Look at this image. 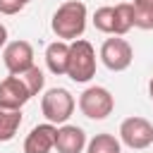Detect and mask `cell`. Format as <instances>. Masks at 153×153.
<instances>
[{
  "instance_id": "6da1fadb",
  "label": "cell",
  "mask_w": 153,
  "mask_h": 153,
  "mask_svg": "<svg viewBox=\"0 0 153 153\" xmlns=\"http://www.w3.org/2000/svg\"><path fill=\"white\" fill-rule=\"evenodd\" d=\"M86 19H88L86 5L81 0H67L55 10L50 29L60 41H76L86 29Z\"/></svg>"
},
{
  "instance_id": "7a4b0ae2",
  "label": "cell",
  "mask_w": 153,
  "mask_h": 153,
  "mask_svg": "<svg viewBox=\"0 0 153 153\" xmlns=\"http://www.w3.org/2000/svg\"><path fill=\"white\" fill-rule=\"evenodd\" d=\"M67 76L76 84H86L96 76V50L88 41L76 38L69 43V62H67Z\"/></svg>"
},
{
  "instance_id": "3957f363",
  "label": "cell",
  "mask_w": 153,
  "mask_h": 153,
  "mask_svg": "<svg viewBox=\"0 0 153 153\" xmlns=\"http://www.w3.org/2000/svg\"><path fill=\"white\" fill-rule=\"evenodd\" d=\"M74 105H76V103H74V96H72L67 88H60V86L48 88V91L43 93V98H41V112H43L45 120L53 122V124H65V122L72 117Z\"/></svg>"
},
{
  "instance_id": "277c9868",
  "label": "cell",
  "mask_w": 153,
  "mask_h": 153,
  "mask_svg": "<svg viewBox=\"0 0 153 153\" xmlns=\"http://www.w3.org/2000/svg\"><path fill=\"white\" fill-rule=\"evenodd\" d=\"M79 110L88 120H105L115 110V98L105 86H88L79 96Z\"/></svg>"
},
{
  "instance_id": "5b68a950",
  "label": "cell",
  "mask_w": 153,
  "mask_h": 153,
  "mask_svg": "<svg viewBox=\"0 0 153 153\" xmlns=\"http://www.w3.org/2000/svg\"><path fill=\"white\" fill-rule=\"evenodd\" d=\"M120 141L134 151L148 148L153 143V124L146 117H127L120 124Z\"/></svg>"
},
{
  "instance_id": "8992f818",
  "label": "cell",
  "mask_w": 153,
  "mask_h": 153,
  "mask_svg": "<svg viewBox=\"0 0 153 153\" xmlns=\"http://www.w3.org/2000/svg\"><path fill=\"white\" fill-rule=\"evenodd\" d=\"M100 60L110 72H124L134 60V50L124 38L112 36L100 45Z\"/></svg>"
},
{
  "instance_id": "52a82bcc",
  "label": "cell",
  "mask_w": 153,
  "mask_h": 153,
  "mask_svg": "<svg viewBox=\"0 0 153 153\" xmlns=\"http://www.w3.org/2000/svg\"><path fill=\"white\" fill-rule=\"evenodd\" d=\"M2 62L10 74H24L33 67V48L29 41H10L2 48Z\"/></svg>"
},
{
  "instance_id": "ba28073f",
  "label": "cell",
  "mask_w": 153,
  "mask_h": 153,
  "mask_svg": "<svg viewBox=\"0 0 153 153\" xmlns=\"http://www.w3.org/2000/svg\"><path fill=\"white\" fill-rule=\"evenodd\" d=\"M29 100H31V93L19 74H10L7 79L0 81V108L22 110Z\"/></svg>"
},
{
  "instance_id": "9c48e42d",
  "label": "cell",
  "mask_w": 153,
  "mask_h": 153,
  "mask_svg": "<svg viewBox=\"0 0 153 153\" xmlns=\"http://www.w3.org/2000/svg\"><path fill=\"white\" fill-rule=\"evenodd\" d=\"M55 134L57 127L53 122L36 124L24 139V153H50L55 148Z\"/></svg>"
},
{
  "instance_id": "30bf717a",
  "label": "cell",
  "mask_w": 153,
  "mask_h": 153,
  "mask_svg": "<svg viewBox=\"0 0 153 153\" xmlns=\"http://www.w3.org/2000/svg\"><path fill=\"white\" fill-rule=\"evenodd\" d=\"M86 131L76 124H62L57 127V134H55V148L57 153H84L86 148Z\"/></svg>"
},
{
  "instance_id": "8fae6325",
  "label": "cell",
  "mask_w": 153,
  "mask_h": 153,
  "mask_svg": "<svg viewBox=\"0 0 153 153\" xmlns=\"http://www.w3.org/2000/svg\"><path fill=\"white\" fill-rule=\"evenodd\" d=\"M67 62H69V43L67 41H53L45 48V65L53 74L62 76L67 74Z\"/></svg>"
},
{
  "instance_id": "7c38bea8",
  "label": "cell",
  "mask_w": 153,
  "mask_h": 153,
  "mask_svg": "<svg viewBox=\"0 0 153 153\" xmlns=\"http://www.w3.org/2000/svg\"><path fill=\"white\" fill-rule=\"evenodd\" d=\"M22 127V110H7L0 108V143H7L14 139V134Z\"/></svg>"
},
{
  "instance_id": "4fadbf2b",
  "label": "cell",
  "mask_w": 153,
  "mask_h": 153,
  "mask_svg": "<svg viewBox=\"0 0 153 153\" xmlns=\"http://www.w3.org/2000/svg\"><path fill=\"white\" fill-rule=\"evenodd\" d=\"M86 153H122V141L112 134H96L86 143Z\"/></svg>"
},
{
  "instance_id": "5bb4252c",
  "label": "cell",
  "mask_w": 153,
  "mask_h": 153,
  "mask_svg": "<svg viewBox=\"0 0 153 153\" xmlns=\"http://www.w3.org/2000/svg\"><path fill=\"white\" fill-rule=\"evenodd\" d=\"M134 26V5L120 2L115 5V36H124Z\"/></svg>"
},
{
  "instance_id": "9a60e30c",
  "label": "cell",
  "mask_w": 153,
  "mask_h": 153,
  "mask_svg": "<svg viewBox=\"0 0 153 153\" xmlns=\"http://www.w3.org/2000/svg\"><path fill=\"white\" fill-rule=\"evenodd\" d=\"M134 26L153 29V0H134Z\"/></svg>"
},
{
  "instance_id": "2e32d148",
  "label": "cell",
  "mask_w": 153,
  "mask_h": 153,
  "mask_svg": "<svg viewBox=\"0 0 153 153\" xmlns=\"http://www.w3.org/2000/svg\"><path fill=\"white\" fill-rule=\"evenodd\" d=\"M93 24H96L98 31L115 36V7H110V5L98 7V10L93 12Z\"/></svg>"
},
{
  "instance_id": "e0dca14e",
  "label": "cell",
  "mask_w": 153,
  "mask_h": 153,
  "mask_svg": "<svg viewBox=\"0 0 153 153\" xmlns=\"http://www.w3.org/2000/svg\"><path fill=\"white\" fill-rule=\"evenodd\" d=\"M22 76V81L26 84V88H29V93H31V98L33 96H38L41 91H43V86H45V76H43V72L33 65L31 69H26L24 74H19Z\"/></svg>"
},
{
  "instance_id": "ac0fdd59",
  "label": "cell",
  "mask_w": 153,
  "mask_h": 153,
  "mask_svg": "<svg viewBox=\"0 0 153 153\" xmlns=\"http://www.w3.org/2000/svg\"><path fill=\"white\" fill-rule=\"evenodd\" d=\"M19 10H24L22 0H0V14H17Z\"/></svg>"
},
{
  "instance_id": "d6986e66",
  "label": "cell",
  "mask_w": 153,
  "mask_h": 153,
  "mask_svg": "<svg viewBox=\"0 0 153 153\" xmlns=\"http://www.w3.org/2000/svg\"><path fill=\"white\" fill-rule=\"evenodd\" d=\"M5 45H7V26L0 24V48H5Z\"/></svg>"
},
{
  "instance_id": "ffe728a7",
  "label": "cell",
  "mask_w": 153,
  "mask_h": 153,
  "mask_svg": "<svg viewBox=\"0 0 153 153\" xmlns=\"http://www.w3.org/2000/svg\"><path fill=\"white\" fill-rule=\"evenodd\" d=\"M148 96H151V100H153V79L148 81Z\"/></svg>"
},
{
  "instance_id": "44dd1931",
  "label": "cell",
  "mask_w": 153,
  "mask_h": 153,
  "mask_svg": "<svg viewBox=\"0 0 153 153\" xmlns=\"http://www.w3.org/2000/svg\"><path fill=\"white\" fill-rule=\"evenodd\" d=\"M22 2H24V5H29V2H31V0H22Z\"/></svg>"
}]
</instances>
